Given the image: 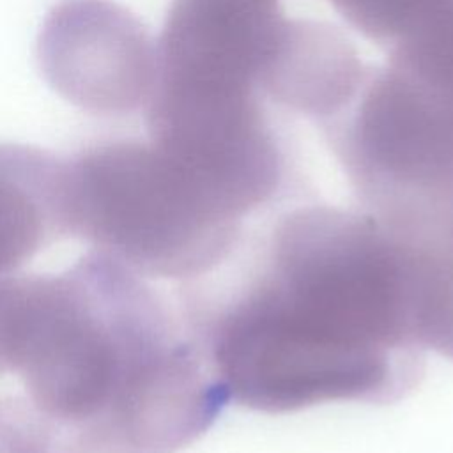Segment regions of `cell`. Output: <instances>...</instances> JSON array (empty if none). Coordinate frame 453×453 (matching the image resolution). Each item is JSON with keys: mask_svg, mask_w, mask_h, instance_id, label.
Segmentation results:
<instances>
[{"mask_svg": "<svg viewBox=\"0 0 453 453\" xmlns=\"http://www.w3.org/2000/svg\"><path fill=\"white\" fill-rule=\"evenodd\" d=\"M207 278L182 311L226 400L269 414L389 403L423 377L407 267L366 211H281Z\"/></svg>", "mask_w": 453, "mask_h": 453, "instance_id": "obj_1", "label": "cell"}, {"mask_svg": "<svg viewBox=\"0 0 453 453\" xmlns=\"http://www.w3.org/2000/svg\"><path fill=\"white\" fill-rule=\"evenodd\" d=\"M0 363L57 425L108 421L145 448L191 435L216 405L184 311L96 250L58 274L0 278Z\"/></svg>", "mask_w": 453, "mask_h": 453, "instance_id": "obj_2", "label": "cell"}, {"mask_svg": "<svg viewBox=\"0 0 453 453\" xmlns=\"http://www.w3.org/2000/svg\"><path fill=\"white\" fill-rule=\"evenodd\" d=\"M67 235L142 278L200 281L257 228L218 188L152 140H110L64 159Z\"/></svg>", "mask_w": 453, "mask_h": 453, "instance_id": "obj_3", "label": "cell"}, {"mask_svg": "<svg viewBox=\"0 0 453 453\" xmlns=\"http://www.w3.org/2000/svg\"><path fill=\"white\" fill-rule=\"evenodd\" d=\"M37 62L69 103L96 115H126L149 101L157 44L113 0H62L42 23Z\"/></svg>", "mask_w": 453, "mask_h": 453, "instance_id": "obj_4", "label": "cell"}, {"mask_svg": "<svg viewBox=\"0 0 453 453\" xmlns=\"http://www.w3.org/2000/svg\"><path fill=\"white\" fill-rule=\"evenodd\" d=\"M285 18L278 0H172L152 90L260 92Z\"/></svg>", "mask_w": 453, "mask_h": 453, "instance_id": "obj_5", "label": "cell"}, {"mask_svg": "<svg viewBox=\"0 0 453 453\" xmlns=\"http://www.w3.org/2000/svg\"><path fill=\"white\" fill-rule=\"evenodd\" d=\"M365 81L363 62L340 30L285 18L258 90L288 110L331 119L349 110Z\"/></svg>", "mask_w": 453, "mask_h": 453, "instance_id": "obj_6", "label": "cell"}, {"mask_svg": "<svg viewBox=\"0 0 453 453\" xmlns=\"http://www.w3.org/2000/svg\"><path fill=\"white\" fill-rule=\"evenodd\" d=\"M62 235L64 159L32 145L0 143V278Z\"/></svg>", "mask_w": 453, "mask_h": 453, "instance_id": "obj_7", "label": "cell"}, {"mask_svg": "<svg viewBox=\"0 0 453 453\" xmlns=\"http://www.w3.org/2000/svg\"><path fill=\"white\" fill-rule=\"evenodd\" d=\"M357 32L377 42L398 44L441 0H329Z\"/></svg>", "mask_w": 453, "mask_h": 453, "instance_id": "obj_8", "label": "cell"}, {"mask_svg": "<svg viewBox=\"0 0 453 453\" xmlns=\"http://www.w3.org/2000/svg\"><path fill=\"white\" fill-rule=\"evenodd\" d=\"M58 428L32 402L0 398V453H51Z\"/></svg>", "mask_w": 453, "mask_h": 453, "instance_id": "obj_9", "label": "cell"}, {"mask_svg": "<svg viewBox=\"0 0 453 453\" xmlns=\"http://www.w3.org/2000/svg\"><path fill=\"white\" fill-rule=\"evenodd\" d=\"M51 453H147L108 421L60 426Z\"/></svg>", "mask_w": 453, "mask_h": 453, "instance_id": "obj_10", "label": "cell"}, {"mask_svg": "<svg viewBox=\"0 0 453 453\" xmlns=\"http://www.w3.org/2000/svg\"><path fill=\"white\" fill-rule=\"evenodd\" d=\"M0 372H5V370H4V366H2V363H0Z\"/></svg>", "mask_w": 453, "mask_h": 453, "instance_id": "obj_11", "label": "cell"}]
</instances>
